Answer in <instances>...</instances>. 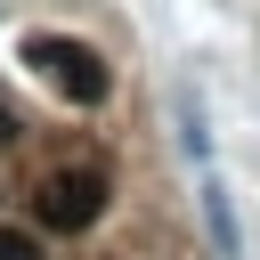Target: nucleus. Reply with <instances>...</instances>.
Segmentation results:
<instances>
[{"mask_svg": "<svg viewBox=\"0 0 260 260\" xmlns=\"http://www.w3.org/2000/svg\"><path fill=\"white\" fill-rule=\"evenodd\" d=\"M0 260H41V236H32V228H8V219H0Z\"/></svg>", "mask_w": 260, "mask_h": 260, "instance_id": "obj_5", "label": "nucleus"}, {"mask_svg": "<svg viewBox=\"0 0 260 260\" xmlns=\"http://www.w3.org/2000/svg\"><path fill=\"white\" fill-rule=\"evenodd\" d=\"M0 146H16V114H8V98H0Z\"/></svg>", "mask_w": 260, "mask_h": 260, "instance_id": "obj_6", "label": "nucleus"}, {"mask_svg": "<svg viewBox=\"0 0 260 260\" xmlns=\"http://www.w3.org/2000/svg\"><path fill=\"white\" fill-rule=\"evenodd\" d=\"M24 65H32L65 106H106V89H114L106 57H98L89 41H73V32H24Z\"/></svg>", "mask_w": 260, "mask_h": 260, "instance_id": "obj_1", "label": "nucleus"}, {"mask_svg": "<svg viewBox=\"0 0 260 260\" xmlns=\"http://www.w3.org/2000/svg\"><path fill=\"white\" fill-rule=\"evenodd\" d=\"M203 228H211V252H219V260H244V236H236L228 187H203Z\"/></svg>", "mask_w": 260, "mask_h": 260, "instance_id": "obj_4", "label": "nucleus"}, {"mask_svg": "<svg viewBox=\"0 0 260 260\" xmlns=\"http://www.w3.org/2000/svg\"><path fill=\"white\" fill-rule=\"evenodd\" d=\"M32 211H41V228H57V236L98 228V211H106V171H57V179H41Z\"/></svg>", "mask_w": 260, "mask_h": 260, "instance_id": "obj_2", "label": "nucleus"}, {"mask_svg": "<svg viewBox=\"0 0 260 260\" xmlns=\"http://www.w3.org/2000/svg\"><path fill=\"white\" fill-rule=\"evenodd\" d=\"M171 114H179V146H187V154L203 162V154H211V122H203V98H195L187 81L171 89Z\"/></svg>", "mask_w": 260, "mask_h": 260, "instance_id": "obj_3", "label": "nucleus"}]
</instances>
